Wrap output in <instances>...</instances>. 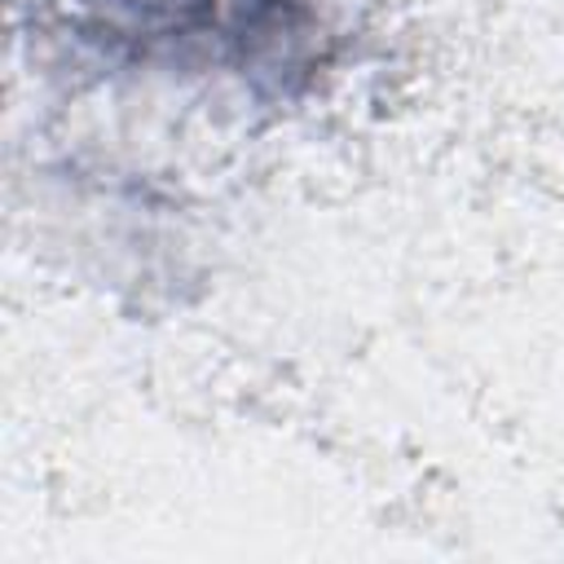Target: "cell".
<instances>
[{"label":"cell","mask_w":564,"mask_h":564,"mask_svg":"<svg viewBox=\"0 0 564 564\" xmlns=\"http://www.w3.org/2000/svg\"><path fill=\"white\" fill-rule=\"evenodd\" d=\"M62 9L110 62L260 101L304 93L330 44L322 0H62Z\"/></svg>","instance_id":"obj_1"}]
</instances>
